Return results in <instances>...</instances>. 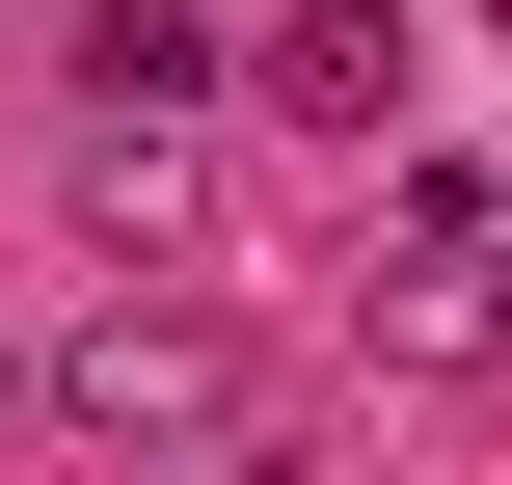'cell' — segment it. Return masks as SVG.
Listing matches in <instances>:
<instances>
[{
  "label": "cell",
  "mask_w": 512,
  "mask_h": 485,
  "mask_svg": "<svg viewBox=\"0 0 512 485\" xmlns=\"http://www.w3.org/2000/svg\"><path fill=\"white\" fill-rule=\"evenodd\" d=\"M54 405H81V432H243L270 378H243V324H81Z\"/></svg>",
  "instance_id": "obj_1"
},
{
  "label": "cell",
  "mask_w": 512,
  "mask_h": 485,
  "mask_svg": "<svg viewBox=\"0 0 512 485\" xmlns=\"http://www.w3.org/2000/svg\"><path fill=\"white\" fill-rule=\"evenodd\" d=\"M378 324H405V351H486L512 324V216L486 189H405V216H378Z\"/></svg>",
  "instance_id": "obj_2"
},
{
  "label": "cell",
  "mask_w": 512,
  "mask_h": 485,
  "mask_svg": "<svg viewBox=\"0 0 512 485\" xmlns=\"http://www.w3.org/2000/svg\"><path fill=\"white\" fill-rule=\"evenodd\" d=\"M270 81H297L324 135H378V108H405V0H297V27H270Z\"/></svg>",
  "instance_id": "obj_3"
},
{
  "label": "cell",
  "mask_w": 512,
  "mask_h": 485,
  "mask_svg": "<svg viewBox=\"0 0 512 485\" xmlns=\"http://www.w3.org/2000/svg\"><path fill=\"white\" fill-rule=\"evenodd\" d=\"M81 81H108V108H189V81H216V27H189V0H108V27H81Z\"/></svg>",
  "instance_id": "obj_4"
},
{
  "label": "cell",
  "mask_w": 512,
  "mask_h": 485,
  "mask_svg": "<svg viewBox=\"0 0 512 485\" xmlns=\"http://www.w3.org/2000/svg\"><path fill=\"white\" fill-rule=\"evenodd\" d=\"M486 27H512V0H486Z\"/></svg>",
  "instance_id": "obj_5"
}]
</instances>
